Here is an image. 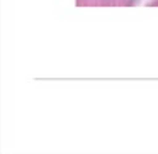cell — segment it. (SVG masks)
<instances>
[{
  "instance_id": "1",
  "label": "cell",
  "mask_w": 158,
  "mask_h": 154,
  "mask_svg": "<svg viewBox=\"0 0 158 154\" xmlns=\"http://www.w3.org/2000/svg\"><path fill=\"white\" fill-rule=\"evenodd\" d=\"M141 0H77V7H134Z\"/></svg>"
},
{
  "instance_id": "2",
  "label": "cell",
  "mask_w": 158,
  "mask_h": 154,
  "mask_svg": "<svg viewBox=\"0 0 158 154\" xmlns=\"http://www.w3.org/2000/svg\"><path fill=\"white\" fill-rule=\"evenodd\" d=\"M148 7H158V0H148Z\"/></svg>"
}]
</instances>
